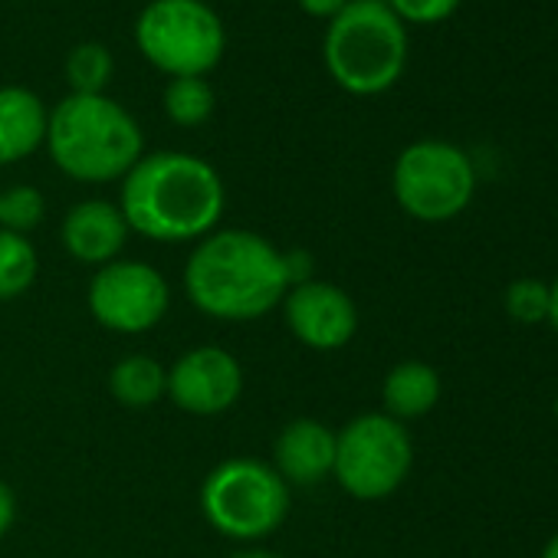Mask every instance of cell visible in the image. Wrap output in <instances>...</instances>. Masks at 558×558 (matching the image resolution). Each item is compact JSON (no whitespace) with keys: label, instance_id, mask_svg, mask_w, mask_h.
Instances as JSON below:
<instances>
[{"label":"cell","instance_id":"obj_18","mask_svg":"<svg viewBox=\"0 0 558 558\" xmlns=\"http://www.w3.org/2000/svg\"><path fill=\"white\" fill-rule=\"evenodd\" d=\"M165 112L181 129H197L214 112V89L207 76H178L165 89Z\"/></svg>","mask_w":558,"mask_h":558},{"label":"cell","instance_id":"obj_9","mask_svg":"<svg viewBox=\"0 0 558 558\" xmlns=\"http://www.w3.org/2000/svg\"><path fill=\"white\" fill-rule=\"evenodd\" d=\"M171 306L168 279L142 259H112L96 269L89 283L93 319L119 336H142L155 329Z\"/></svg>","mask_w":558,"mask_h":558},{"label":"cell","instance_id":"obj_27","mask_svg":"<svg viewBox=\"0 0 558 558\" xmlns=\"http://www.w3.org/2000/svg\"><path fill=\"white\" fill-rule=\"evenodd\" d=\"M542 558H558V535L545 545V551H542Z\"/></svg>","mask_w":558,"mask_h":558},{"label":"cell","instance_id":"obj_26","mask_svg":"<svg viewBox=\"0 0 558 558\" xmlns=\"http://www.w3.org/2000/svg\"><path fill=\"white\" fill-rule=\"evenodd\" d=\"M230 558H279L272 551H259V548H250V551H240V555H230Z\"/></svg>","mask_w":558,"mask_h":558},{"label":"cell","instance_id":"obj_4","mask_svg":"<svg viewBox=\"0 0 558 558\" xmlns=\"http://www.w3.org/2000/svg\"><path fill=\"white\" fill-rule=\"evenodd\" d=\"M326 70L352 96L391 89L408 63V27L385 0H349L329 21Z\"/></svg>","mask_w":558,"mask_h":558},{"label":"cell","instance_id":"obj_12","mask_svg":"<svg viewBox=\"0 0 558 558\" xmlns=\"http://www.w3.org/2000/svg\"><path fill=\"white\" fill-rule=\"evenodd\" d=\"M272 470L287 486H316L336 470V430L316 417H296L272 444Z\"/></svg>","mask_w":558,"mask_h":558},{"label":"cell","instance_id":"obj_16","mask_svg":"<svg viewBox=\"0 0 558 558\" xmlns=\"http://www.w3.org/2000/svg\"><path fill=\"white\" fill-rule=\"evenodd\" d=\"M109 391L122 408H151L168 395V368L151 355H129L112 368Z\"/></svg>","mask_w":558,"mask_h":558},{"label":"cell","instance_id":"obj_10","mask_svg":"<svg viewBox=\"0 0 558 558\" xmlns=\"http://www.w3.org/2000/svg\"><path fill=\"white\" fill-rule=\"evenodd\" d=\"M243 395L240 362L217 345H197L168 368V398L197 417L230 411Z\"/></svg>","mask_w":558,"mask_h":558},{"label":"cell","instance_id":"obj_21","mask_svg":"<svg viewBox=\"0 0 558 558\" xmlns=\"http://www.w3.org/2000/svg\"><path fill=\"white\" fill-rule=\"evenodd\" d=\"M506 313L522 326H535L548 319V287L542 279H515L506 290Z\"/></svg>","mask_w":558,"mask_h":558},{"label":"cell","instance_id":"obj_14","mask_svg":"<svg viewBox=\"0 0 558 558\" xmlns=\"http://www.w3.org/2000/svg\"><path fill=\"white\" fill-rule=\"evenodd\" d=\"M50 109L27 86H0V165H17L47 142Z\"/></svg>","mask_w":558,"mask_h":558},{"label":"cell","instance_id":"obj_13","mask_svg":"<svg viewBox=\"0 0 558 558\" xmlns=\"http://www.w3.org/2000/svg\"><path fill=\"white\" fill-rule=\"evenodd\" d=\"M129 223L119 210V204L109 201H80L70 207L63 217V246L73 259L86 266H106L112 263L125 240H129Z\"/></svg>","mask_w":558,"mask_h":558},{"label":"cell","instance_id":"obj_6","mask_svg":"<svg viewBox=\"0 0 558 558\" xmlns=\"http://www.w3.org/2000/svg\"><path fill=\"white\" fill-rule=\"evenodd\" d=\"M135 44L171 80L207 76L227 50V31L207 0H151L135 21Z\"/></svg>","mask_w":558,"mask_h":558},{"label":"cell","instance_id":"obj_7","mask_svg":"<svg viewBox=\"0 0 558 558\" xmlns=\"http://www.w3.org/2000/svg\"><path fill=\"white\" fill-rule=\"evenodd\" d=\"M411 434L388 414H362L336 434L332 476L355 499L391 496L411 473Z\"/></svg>","mask_w":558,"mask_h":558},{"label":"cell","instance_id":"obj_20","mask_svg":"<svg viewBox=\"0 0 558 558\" xmlns=\"http://www.w3.org/2000/svg\"><path fill=\"white\" fill-rule=\"evenodd\" d=\"M44 217H47V201L37 187L14 184L8 191H0V230L27 236L44 223Z\"/></svg>","mask_w":558,"mask_h":558},{"label":"cell","instance_id":"obj_24","mask_svg":"<svg viewBox=\"0 0 558 558\" xmlns=\"http://www.w3.org/2000/svg\"><path fill=\"white\" fill-rule=\"evenodd\" d=\"M296 4L310 14V17H323V21H332L349 0H296Z\"/></svg>","mask_w":558,"mask_h":558},{"label":"cell","instance_id":"obj_15","mask_svg":"<svg viewBox=\"0 0 558 558\" xmlns=\"http://www.w3.org/2000/svg\"><path fill=\"white\" fill-rule=\"evenodd\" d=\"M381 398H385V414L395 421L424 417L440 398V378L424 362H401L388 372Z\"/></svg>","mask_w":558,"mask_h":558},{"label":"cell","instance_id":"obj_5","mask_svg":"<svg viewBox=\"0 0 558 558\" xmlns=\"http://www.w3.org/2000/svg\"><path fill=\"white\" fill-rule=\"evenodd\" d=\"M201 512L220 535L256 542L287 522L290 486L269 463L233 457L207 473L201 486Z\"/></svg>","mask_w":558,"mask_h":558},{"label":"cell","instance_id":"obj_25","mask_svg":"<svg viewBox=\"0 0 558 558\" xmlns=\"http://www.w3.org/2000/svg\"><path fill=\"white\" fill-rule=\"evenodd\" d=\"M548 323L558 329V279H555V287H548Z\"/></svg>","mask_w":558,"mask_h":558},{"label":"cell","instance_id":"obj_3","mask_svg":"<svg viewBox=\"0 0 558 558\" xmlns=\"http://www.w3.org/2000/svg\"><path fill=\"white\" fill-rule=\"evenodd\" d=\"M53 165L83 184H106L125 178L145 155V135L135 116L116 99L70 93L47 125Z\"/></svg>","mask_w":558,"mask_h":558},{"label":"cell","instance_id":"obj_11","mask_svg":"<svg viewBox=\"0 0 558 558\" xmlns=\"http://www.w3.org/2000/svg\"><path fill=\"white\" fill-rule=\"evenodd\" d=\"M283 313L290 332L316 349V352H339L352 342L359 329V310L352 296L323 279H300L283 296Z\"/></svg>","mask_w":558,"mask_h":558},{"label":"cell","instance_id":"obj_19","mask_svg":"<svg viewBox=\"0 0 558 558\" xmlns=\"http://www.w3.org/2000/svg\"><path fill=\"white\" fill-rule=\"evenodd\" d=\"M112 53L96 40L76 44L66 57V83L76 96H102L112 83Z\"/></svg>","mask_w":558,"mask_h":558},{"label":"cell","instance_id":"obj_23","mask_svg":"<svg viewBox=\"0 0 558 558\" xmlns=\"http://www.w3.org/2000/svg\"><path fill=\"white\" fill-rule=\"evenodd\" d=\"M14 519H17V499H14V489H11L4 480H0V538H4V535L11 532Z\"/></svg>","mask_w":558,"mask_h":558},{"label":"cell","instance_id":"obj_8","mask_svg":"<svg viewBox=\"0 0 558 558\" xmlns=\"http://www.w3.org/2000/svg\"><path fill=\"white\" fill-rule=\"evenodd\" d=\"M473 161L450 142H414L395 161V197L414 220H450L463 214V207L473 201Z\"/></svg>","mask_w":558,"mask_h":558},{"label":"cell","instance_id":"obj_17","mask_svg":"<svg viewBox=\"0 0 558 558\" xmlns=\"http://www.w3.org/2000/svg\"><path fill=\"white\" fill-rule=\"evenodd\" d=\"M40 256L31 236L0 230V303L21 300L37 279Z\"/></svg>","mask_w":558,"mask_h":558},{"label":"cell","instance_id":"obj_22","mask_svg":"<svg viewBox=\"0 0 558 558\" xmlns=\"http://www.w3.org/2000/svg\"><path fill=\"white\" fill-rule=\"evenodd\" d=\"M385 4L404 24H440L460 8V0H385Z\"/></svg>","mask_w":558,"mask_h":558},{"label":"cell","instance_id":"obj_2","mask_svg":"<svg viewBox=\"0 0 558 558\" xmlns=\"http://www.w3.org/2000/svg\"><path fill=\"white\" fill-rule=\"evenodd\" d=\"M227 191L217 168L187 151L142 155L122 178L119 210L145 240L187 243L214 233L223 217Z\"/></svg>","mask_w":558,"mask_h":558},{"label":"cell","instance_id":"obj_28","mask_svg":"<svg viewBox=\"0 0 558 558\" xmlns=\"http://www.w3.org/2000/svg\"><path fill=\"white\" fill-rule=\"evenodd\" d=\"M555 417H558V398H555Z\"/></svg>","mask_w":558,"mask_h":558},{"label":"cell","instance_id":"obj_1","mask_svg":"<svg viewBox=\"0 0 558 558\" xmlns=\"http://www.w3.org/2000/svg\"><path fill=\"white\" fill-rule=\"evenodd\" d=\"M290 259L253 230L207 233L184 269L194 310L220 323H253L290 293Z\"/></svg>","mask_w":558,"mask_h":558}]
</instances>
